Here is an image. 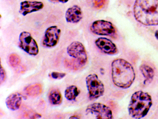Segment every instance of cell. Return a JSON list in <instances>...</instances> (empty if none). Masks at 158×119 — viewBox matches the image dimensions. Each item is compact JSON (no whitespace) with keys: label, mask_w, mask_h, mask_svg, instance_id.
Instances as JSON below:
<instances>
[{"label":"cell","mask_w":158,"mask_h":119,"mask_svg":"<svg viewBox=\"0 0 158 119\" xmlns=\"http://www.w3.org/2000/svg\"><path fill=\"white\" fill-rule=\"evenodd\" d=\"M0 76H1V82H4L6 78V72L1 64V69H0Z\"/></svg>","instance_id":"22"},{"label":"cell","mask_w":158,"mask_h":119,"mask_svg":"<svg viewBox=\"0 0 158 119\" xmlns=\"http://www.w3.org/2000/svg\"><path fill=\"white\" fill-rule=\"evenodd\" d=\"M50 1H52V2H57L65 3L67 2L69 0H50Z\"/></svg>","instance_id":"23"},{"label":"cell","mask_w":158,"mask_h":119,"mask_svg":"<svg viewBox=\"0 0 158 119\" xmlns=\"http://www.w3.org/2000/svg\"><path fill=\"white\" fill-rule=\"evenodd\" d=\"M64 64L66 67L71 70H77L82 67L77 62L73 59H65L64 60Z\"/></svg>","instance_id":"18"},{"label":"cell","mask_w":158,"mask_h":119,"mask_svg":"<svg viewBox=\"0 0 158 119\" xmlns=\"http://www.w3.org/2000/svg\"><path fill=\"white\" fill-rule=\"evenodd\" d=\"M152 104V99L145 92L136 91L131 97L128 109L131 117L141 119L147 115Z\"/></svg>","instance_id":"3"},{"label":"cell","mask_w":158,"mask_h":119,"mask_svg":"<svg viewBox=\"0 0 158 119\" xmlns=\"http://www.w3.org/2000/svg\"><path fill=\"white\" fill-rule=\"evenodd\" d=\"M90 31L94 34L100 36H112L116 32V29L110 22L104 20H98L92 23Z\"/></svg>","instance_id":"7"},{"label":"cell","mask_w":158,"mask_h":119,"mask_svg":"<svg viewBox=\"0 0 158 119\" xmlns=\"http://www.w3.org/2000/svg\"><path fill=\"white\" fill-rule=\"evenodd\" d=\"M86 83L90 99H97L103 95L104 85L96 74L88 75L86 78Z\"/></svg>","instance_id":"4"},{"label":"cell","mask_w":158,"mask_h":119,"mask_svg":"<svg viewBox=\"0 0 158 119\" xmlns=\"http://www.w3.org/2000/svg\"><path fill=\"white\" fill-rule=\"evenodd\" d=\"M107 1V0H94V6L97 9H101L104 7Z\"/></svg>","instance_id":"20"},{"label":"cell","mask_w":158,"mask_h":119,"mask_svg":"<svg viewBox=\"0 0 158 119\" xmlns=\"http://www.w3.org/2000/svg\"><path fill=\"white\" fill-rule=\"evenodd\" d=\"M81 91L75 85H71L68 87L65 91V97L69 101H73L76 100L77 97L80 94Z\"/></svg>","instance_id":"17"},{"label":"cell","mask_w":158,"mask_h":119,"mask_svg":"<svg viewBox=\"0 0 158 119\" xmlns=\"http://www.w3.org/2000/svg\"><path fill=\"white\" fill-rule=\"evenodd\" d=\"M113 83L120 88H129L134 82L135 74L131 63L123 58L113 60L111 64Z\"/></svg>","instance_id":"2"},{"label":"cell","mask_w":158,"mask_h":119,"mask_svg":"<svg viewBox=\"0 0 158 119\" xmlns=\"http://www.w3.org/2000/svg\"><path fill=\"white\" fill-rule=\"evenodd\" d=\"M61 31L56 26H51L46 30L42 38L43 46L52 48L56 46L60 39Z\"/></svg>","instance_id":"9"},{"label":"cell","mask_w":158,"mask_h":119,"mask_svg":"<svg viewBox=\"0 0 158 119\" xmlns=\"http://www.w3.org/2000/svg\"><path fill=\"white\" fill-rule=\"evenodd\" d=\"M134 15L138 22L148 26L158 25V0H136Z\"/></svg>","instance_id":"1"},{"label":"cell","mask_w":158,"mask_h":119,"mask_svg":"<svg viewBox=\"0 0 158 119\" xmlns=\"http://www.w3.org/2000/svg\"><path fill=\"white\" fill-rule=\"evenodd\" d=\"M86 112L95 116L97 119H111L113 118L112 110L108 106L101 103H94L88 105Z\"/></svg>","instance_id":"8"},{"label":"cell","mask_w":158,"mask_h":119,"mask_svg":"<svg viewBox=\"0 0 158 119\" xmlns=\"http://www.w3.org/2000/svg\"><path fill=\"white\" fill-rule=\"evenodd\" d=\"M19 46L31 56H37L39 53V48L36 40L31 33L27 31H23L20 34Z\"/></svg>","instance_id":"6"},{"label":"cell","mask_w":158,"mask_h":119,"mask_svg":"<svg viewBox=\"0 0 158 119\" xmlns=\"http://www.w3.org/2000/svg\"><path fill=\"white\" fill-rule=\"evenodd\" d=\"M48 100L52 105H60L62 103V98L59 90L57 89L52 90L49 93Z\"/></svg>","instance_id":"16"},{"label":"cell","mask_w":158,"mask_h":119,"mask_svg":"<svg viewBox=\"0 0 158 119\" xmlns=\"http://www.w3.org/2000/svg\"><path fill=\"white\" fill-rule=\"evenodd\" d=\"M42 91V87L39 83L31 84L26 87L24 92L27 96L32 97L38 96Z\"/></svg>","instance_id":"15"},{"label":"cell","mask_w":158,"mask_h":119,"mask_svg":"<svg viewBox=\"0 0 158 119\" xmlns=\"http://www.w3.org/2000/svg\"><path fill=\"white\" fill-rule=\"evenodd\" d=\"M69 56L77 62L83 67L88 61V55L85 46L79 41L73 42L67 48Z\"/></svg>","instance_id":"5"},{"label":"cell","mask_w":158,"mask_h":119,"mask_svg":"<svg viewBox=\"0 0 158 119\" xmlns=\"http://www.w3.org/2000/svg\"><path fill=\"white\" fill-rule=\"evenodd\" d=\"M9 60L10 66L12 67H16L18 66L21 62L20 58L15 53H12L10 55Z\"/></svg>","instance_id":"19"},{"label":"cell","mask_w":158,"mask_h":119,"mask_svg":"<svg viewBox=\"0 0 158 119\" xmlns=\"http://www.w3.org/2000/svg\"><path fill=\"white\" fill-rule=\"evenodd\" d=\"M96 46L105 54L115 55L118 54V50L115 44L110 40L105 37H100L95 42Z\"/></svg>","instance_id":"10"},{"label":"cell","mask_w":158,"mask_h":119,"mask_svg":"<svg viewBox=\"0 0 158 119\" xmlns=\"http://www.w3.org/2000/svg\"><path fill=\"white\" fill-rule=\"evenodd\" d=\"M43 3L40 2L25 1L20 3L19 13L23 16L41 10L44 8Z\"/></svg>","instance_id":"11"},{"label":"cell","mask_w":158,"mask_h":119,"mask_svg":"<svg viewBox=\"0 0 158 119\" xmlns=\"http://www.w3.org/2000/svg\"><path fill=\"white\" fill-rule=\"evenodd\" d=\"M140 70L145 78L144 84L145 85L150 84L152 82L154 77L155 73L153 69L147 65L143 64L140 66Z\"/></svg>","instance_id":"14"},{"label":"cell","mask_w":158,"mask_h":119,"mask_svg":"<svg viewBox=\"0 0 158 119\" xmlns=\"http://www.w3.org/2000/svg\"><path fill=\"white\" fill-rule=\"evenodd\" d=\"M79 118L77 116H72L69 117V119H79Z\"/></svg>","instance_id":"24"},{"label":"cell","mask_w":158,"mask_h":119,"mask_svg":"<svg viewBox=\"0 0 158 119\" xmlns=\"http://www.w3.org/2000/svg\"><path fill=\"white\" fill-rule=\"evenodd\" d=\"M66 74L64 73H59V72H53L51 73L50 76L53 79L57 80H60L62 79L66 76Z\"/></svg>","instance_id":"21"},{"label":"cell","mask_w":158,"mask_h":119,"mask_svg":"<svg viewBox=\"0 0 158 119\" xmlns=\"http://www.w3.org/2000/svg\"><path fill=\"white\" fill-rule=\"evenodd\" d=\"M83 17L81 8L77 5L69 8L65 13V18L67 22L77 23L81 20Z\"/></svg>","instance_id":"12"},{"label":"cell","mask_w":158,"mask_h":119,"mask_svg":"<svg viewBox=\"0 0 158 119\" xmlns=\"http://www.w3.org/2000/svg\"><path fill=\"white\" fill-rule=\"evenodd\" d=\"M155 36L157 39L158 40V31H156L155 33Z\"/></svg>","instance_id":"25"},{"label":"cell","mask_w":158,"mask_h":119,"mask_svg":"<svg viewBox=\"0 0 158 119\" xmlns=\"http://www.w3.org/2000/svg\"><path fill=\"white\" fill-rule=\"evenodd\" d=\"M22 102V96L18 92L11 94L7 97L6 103L10 110L15 111L19 109Z\"/></svg>","instance_id":"13"}]
</instances>
